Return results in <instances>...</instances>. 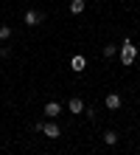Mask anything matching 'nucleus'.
I'll list each match as a JSON object with an SVG mask.
<instances>
[{
	"label": "nucleus",
	"instance_id": "10",
	"mask_svg": "<svg viewBox=\"0 0 140 155\" xmlns=\"http://www.w3.org/2000/svg\"><path fill=\"white\" fill-rule=\"evenodd\" d=\"M101 54H104L107 59H112V57H115V45H104V51H101Z\"/></svg>",
	"mask_w": 140,
	"mask_h": 155
},
{
	"label": "nucleus",
	"instance_id": "1",
	"mask_svg": "<svg viewBox=\"0 0 140 155\" xmlns=\"http://www.w3.org/2000/svg\"><path fill=\"white\" fill-rule=\"evenodd\" d=\"M135 59H137V45L132 40H123V45H120V62L123 65H135Z\"/></svg>",
	"mask_w": 140,
	"mask_h": 155
},
{
	"label": "nucleus",
	"instance_id": "9",
	"mask_svg": "<svg viewBox=\"0 0 140 155\" xmlns=\"http://www.w3.org/2000/svg\"><path fill=\"white\" fill-rule=\"evenodd\" d=\"M104 144H109V147H112V144H118V133L107 130V133H104Z\"/></svg>",
	"mask_w": 140,
	"mask_h": 155
},
{
	"label": "nucleus",
	"instance_id": "11",
	"mask_svg": "<svg viewBox=\"0 0 140 155\" xmlns=\"http://www.w3.org/2000/svg\"><path fill=\"white\" fill-rule=\"evenodd\" d=\"M11 37V28H8V25H0V40H8Z\"/></svg>",
	"mask_w": 140,
	"mask_h": 155
},
{
	"label": "nucleus",
	"instance_id": "7",
	"mask_svg": "<svg viewBox=\"0 0 140 155\" xmlns=\"http://www.w3.org/2000/svg\"><path fill=\"white\" fill-rule=\"evenodd\" d=\"M70 65H73V71H76V74H81L87 62H84V57H73V62H70Z\"/></svg>",
	"mask_w": 140,
	"mask_h": 155
},
{
	"label": "nucleus",
	"instance_id": "2",
	"mask_svg": "<svg viewBox=\"0 0 140 155\" xmlns=\"http://www.w3.org/2000/svg\"><path fill=\"white\" fill-rule=\"evenodd\" d=\"M36 130H39V133H45V138H59V135H62V133H59V127H56V124H51V121H48V124H45V121H39V124H36Z\"/></svg>",
	"mask_w": 140,
	"mask_h": 155
},
{
	"label": "nucleus",
	"instance_id": "8",
	"mask_svg": "<svg viewBox=\"0 0 140 155\" xmlns=\"http://www.w3.org/2000/svg\"><path fill=\"white\" fill-rule=\"evenodd\" d=\"M70 12L73 14H81L84 12V0H70Z\"/></svg>",
	"mask_w": 140,
	"mask_h": 155
},
{
	"label": "nucleus",
	"instance_id": "5",
	"mask_svg": "<svg viewBox=\"0 0 140 155\" xmlns=\"http://www.w3.org/2000/svg\"><path fill=\"white\" fill-rule=\"evenodd\" d=\"M104 104H107V110H118V107H120V96L118 93H109L104 99Z\"/></svg>",
	"mask_w": 140,
	"mask_h": 155
},
{
	"label": "nucleus",
	"instance_id": "12",
	"mask_svg": "<svg viewBox=\"0 0 140 155\" xmlns=\"http://www.w3.org/2000/svg\"><path fill=\"white\" fill-rule=\"evenodd\" d=\"M6 54H8V51H6V48H0V57H6Z\"/></svg>",
	"mask_w": 140,
	"mask_h": 155
},
{
	"label": "nucleus",
	"instance_id": "4",
	"mask_svg": "<svg viewBox=\"0 0 140 155\" xmlns=\"http://www.w3.org/2000/svg\"><path fill=\"white\" fill-rule=\"evenodd\" d=\"M59 113H62V104L59 102H48V104H45V116H48V118H56Z\"/></svg>",
	"mask_w": 140,
	"mask_h": 155
},
{
	"label": "nucleus",
	"instance_id": "3",
	"mask_svg": "<svg viewBox=\"0 0 140 155\" xmlns=\"http://www.w3.org/2000/svg\"><path fill=\"white\" fill-rule=\"evenodd\" d=\"M23 20H25V25H31V28H34V25L42 23V12H34V8H31V12H25Z\"/></svg>",
	"mask_w": 140,
	"mask_h": 155
},
{
	"label": "nucleus",
	"instance_id": "6",
	"mask_svg": "<svg viewBox=\"0 0 140 155\" xmlns=\"http://www.w3.org/2000/svg\"><path fill=\"white\" fill-rule=\"evenodd\" d=\"M67 110H70V113H84V102H81L79 96L70 99V102H67Z\"/></svg>",
	"mask_w": 140,
	"mask_h": 155
}]
</instances>
